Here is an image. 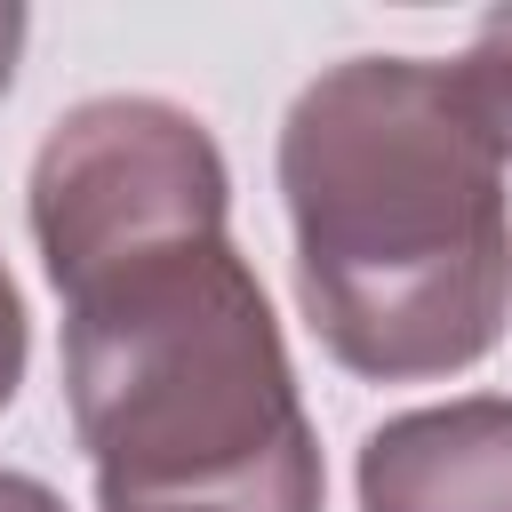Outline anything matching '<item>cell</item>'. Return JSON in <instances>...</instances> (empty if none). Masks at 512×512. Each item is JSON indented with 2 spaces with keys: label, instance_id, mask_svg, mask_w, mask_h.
I'll return each mask as SVG.
<instances>
[{
  "label": "cell",
  "instance_id": "6da1fadb",
  "mask_svg": "<svg viewBox=\"0 0 512 512\" xmlns=\"http://www.w3.org/2000/svg\"><path fill=\"white\" fill-rule=\"evenodd\" d=\"M296 304L368 384L456 376L512 312V200L448 64L344 56L280 120Z\"/></svg>",
  "mask_w": 512,
  "mask_h": 512
},
{
  "label": "cell",
  "instance_id": "7a4b0ae2",
  "mask_svg": "<svg viewBox=\"0 0 512 512\" xmlns=\"http://www.w3.org/2000/svg\"><path fill=\"white\" fill-rule=\"evenodd\" d=\"M56 296L64 400L104 512H320L280 320L224 232L112 256Z\"/></svg>",
  "mask_w": 512,
  "mask_h": 512
},
{
  "label": "cell",
  "instance_id": "3957f363",
  "mask_svg": "<svg viewBox=\"0 0 512 512\" xmlns=\"http://www.w3.org/2000/svg\"><path fill=\"white\" fill-rule=\"evenodd\" d=\"M232 176L216 136L160 96H88L72 104L32 160V240L48 288L88 280L112 256L224 232Z\"/></svg>",
  "mask_w": 512,
  "mask_h": 512
},
{
  "label": "cell",
  "instance_id": "277c9868",
  "mask_svg": "<svg viewBox=\"0 0 512 512\" xmlns=\"http://www.w3.org/2000/svg\"><path fill=\"white\" fill-rule=\"evenodd\" d=\"M360 512H512V400L464 392L360 440Z\"/></svg>",
  "mask_w": 512,
  "mask_h": 512
},
{
  "label": "cell",
  "instance_id": "5b68a950",
  "mask_svg": "<svg viewBox=\"0 0 512 512\" xmlns=\"http://www.w3.org/2000/svg\"><path fill=\"white\" fill-rule=\"evenodd\" d=\"M448 72H456V88H464V104H472L480 136H488V144H496V160L512 168V8H496Z\"/></svg>",
  "mask_w": 512,
  "mask_h": 512
},
{
  "label": "cell",
  "instance_id": "8992f818",
  "mask_svg": "<svg viewBox=\"0 0 512 512\" xmlns=\"http://www.w3.org/2000/svg\"><path fill=\"white\" fill-rule=\"evenodd\" d=\"M24 352H32L24 296H16V280H8V264H0V408H8V400H16V384H24Z\"/></svg>",
  "mask_w": 512,
  "mask_h": 512
},
{
  "label": "cell",
  "instance_id": "52a82bcc",
  "mask_svg": "<svg viewBox=\"0 0 512 512\" xmlns=\"http://www.w3.org/2000/svg\"><path fill=\"white\" fill-rule=\"evenodd\" d=\"M0 512H64V496L32 472H0Z\"/></svg>",
  "mask_w": 512,
  "mask_h": 512
},
{
  "label": "cell",
  "instance_id": "ba28073f",
  "mask_svg": "<svg viewBox=\"0 0 512 512\" xmlns=\"http://www.w3.org/2000/svg\"><path fill=\"white\" fill-rule=\"evenodd\" d=\"M24 8H0V96H8V80H16V56H24Z\"/></svg>",
  "mask_w": 512,
  "mask_h": 512
}]
</instances>
